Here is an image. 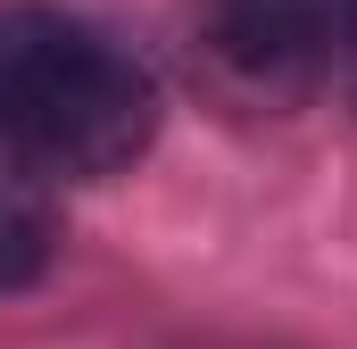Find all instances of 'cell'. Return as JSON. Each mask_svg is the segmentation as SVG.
<instances>
[{
    "label": "cell",
    "mask_w": 357,
    "mask_h": 349,
    "mask_svg": "<svg viewBox=\"0 0 357 349\" xmlns=\"http://www.w3.org/2000/svg\"><path fill=\"white\" fill-rule=\"evenodd\" d=\"M158 133V84L84 17L0 8V150L42 174H116Z\"/></svg>",
    "instance_id": "6da1fadb"
},
{
    "label": "cell",
    "mask_w": 357,
    "mask_h": 349,
    "mask_svg": "<svg viewBox=\"0 0 357 349\" xmlns=\"http://www.w3.org/2000/svg\"><path fill=\"white\" fill-rule=\"evenodd\" d=\"M199 34L241 84H299L349 34V8L341 0H208Z\"/></svg>",
    "instance_id": "7a4b0ae2"
},
{
    "label": "cell",
    "mask_w": 357,
    "mask_h": 349,
    "mask_svg": "<svg viewBox=\"0 0 357 349\" xmlns=\"http://www.w3.org/2000/svg\"><path fill=\"white\" fill-rule=\"evenodd\" d=\"M42 258H50V216H42V200H33L25 183L0 174V291L25 283Z\"/></svg>",
    "instance_id": "3957f363"
},
{
    "label": "cell",
    "mask_w": 357,
    "mask_h": 349,
    "mask_svg": "<svg viewBox=\"0 0 357 349\" xmlns=\"http://www.w3.org/2000/svg\"><path fill=\"white\" fill-rule=\"evenodd\" d=\"M349 42H357V0H349Z\"/></svg>",
    "instance_id": "277c9868"
}]
</instances>
